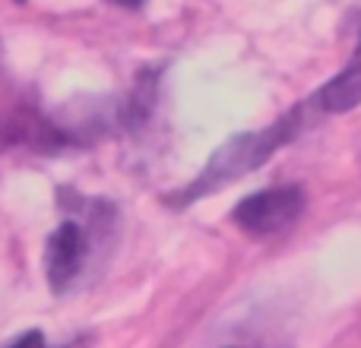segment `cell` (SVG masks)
<instances>
[{
  "label": "cell",
  "instance_id": "8992f818",
  "mask_svg": "<svg viewBox=\"0 0 361 348\" xmlns=\"http://www.w3.org/2000/svg\"><path fill=\"white\" fill-rule=\"evenodd\" d=\"M111 4L127 6V10H140V6H143V0H111Z\"/></svg>",
  "mask_w": 361,
  "mask_h": 348
},
{
  "label": "cell",
  "instance_id": "3957f363",
  "mask_svg": "<svg viewBox=\"0 0 361 348\" xmlns=\"http://www.w3.org/2000/svg\"><path fill=\"white\" fill-rule=\"evenodd\" d=\"M82 256H86V235H82V228L76 222L57 225V231L48 237V247H44V275H48V285L54 292H63L76 279V273L82 266Z\"/></svg>",
  "mask_w": 361,
  "mask_h": 348
},
{
  "label": "cell",
  "instance_id": "7a4b0ae2",
  "mask_svg": "<svg viewBox=\"0 0 361 348\" xmlns=\"http://www.w3.org/2000/svg\"><path fill=\"white\" fill-rule=\"evenodd\" d=\"M301 209H305V193L298 187H269V190L244 197L231 216L247 235L267 237L288 228L301 216Z\"/></svg>",
  "mask_w": 361,
  "mask_h": 348
},
{
  "label": "cell",
  "instance_id": "277c9868",
  "mask_svg": "<svg viewBox=\"0 0 361 348\" xmlns=\"http://www.w3.org/2000/svg\"><path fill=\"white\" fill-rule=\"evenodd\" d=\"M361 101V42L352 54L349 67L336 73L324 89H320V105L326 111H349Z\"/></svg>",
  "mask_w": 361,
  "mask_h": 348
},
{
  "label": "cell",
  "instance_id": "6da1fadb",
  "mask_svg": "<svg viewBox=\"0 0 361 348\" xmlns=\"http://www.w3.org/2000/svg\"><path fill=\"white\" fill-rule=\"evenodd\" d=\"M286 137H288V120H282V124L269 127V130H263V133H244V137L228 139V143L209 159L203 178H197V184L187 190V199L206 197V193L216 190V187L241 178L244 171H254L276 146H282Z\"/></svg>",
  "mask_w": 361,
  "mask_h": 348
},
{
  "label": "cell",
  "instance_id": "5b68a950",
  "mask_svg": "<svg viewBox=\"0 0 361 348\" xmlns=\"http://www.w3.org/2000/svg\"><path fill=\"white\" fill-rule=\"evenodd\" d=\"M10 348H48V345H44V336H42V333H38V330H29L25 336H19Z\"/></svg>",
  "mask_w": 361,
  "mask_h": 348
}]
</instances>
